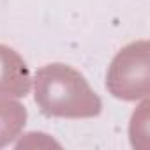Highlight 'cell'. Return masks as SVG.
Masks as SVG:
<instances>
[{
    "label": "cell",
    "mask_w": 150,
    "mask_h": 150,
    "mask_svg": "<svg viewBox=\"0 0 150 150\" xmlns=\"http://www.w3.org/2000/svg\"><path fill=\"white\" fill-rule=\"evenodd\" d=\"M148 42L136 41L124 46L106 72V88L122 101L146 99L148 96Z\"/></svg>",
    "instance_id": "2"
},
{
    "label": "cell",
    "mask_w": 150,
    "mask_h": 150,
    "mask_svg": "<svg viewBox=\"0 0 150 150\" xmlns=\"http://www.w3.org/2000/svg\"><path fill=\"white\" fill-rule=\"evenodd\" d=\"M32 78L27 62L13 48L0 44V94L25 97L30 92Z\"/></svg>",
    "instance_id": "3"
},
{
    "label": "cell",
    "mask_w": 150,
    "mask_h": 150,
    "mask_svg": "<svg viewBox=\"0 0 150 150\" xmlns=\"http://www.w3.org/2000/svg\"><path fill=\"white\" fill-rule=\"evenodd\" d=\"M34 97L42 115L92 118L103 110L101 97L80 71L65 64H48L35 72Z\"/></svg>",
    "instance_id": "1"
},
{
    "label": "cell",
    "mask_w": 150,
    "mask_h": 150,
    "mask_svg": "<svg viewBox=\"0 0 150 150\" xmlns=\"http://www.w3.org/2000/svg\"><path fill=\"white\" fill-rule=\"evenodd\" d=\"M27 124V110L9 96L0 94V148L13 143Z\"/></svg>",
    "instance_id": "4"
}]
</instances>
